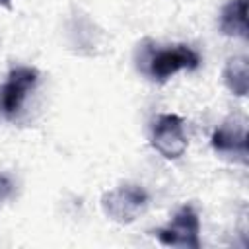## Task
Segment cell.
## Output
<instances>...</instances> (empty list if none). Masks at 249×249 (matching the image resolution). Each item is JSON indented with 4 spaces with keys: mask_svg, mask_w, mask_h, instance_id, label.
<instances>
[{
    "mask_svg": "<svg viewBox=\"0 0 249 249\" xmlns=\"http://www.w3.org/2000/svg\"><path fill=\"white\" fill-rule=\"evenodd\" d=\"M148 45L150 47H146V43H142V47L138 49V53H140L138 70L144 72L150 80H154L158 84H165L177 72L195 70L200 64L198 53L195 49H191L189 45L179 43V45H169L163 49H160L152 41H148Z\"/></svg>",
    "mask_w": 249,
    "mask_h": 249,
    "instance_id": "cell-1",
    "label": "cell"
},
{
    "mask_svg": "<svg viewBox=\"0 0 249 249\" xmlns=\"http://www.w3.org/2000/svg\"><path fill=\"white\" fill-rule=\"evenodd\" d=\"M101 210L103 214L117 224H132L150 202V196L144 187L124 183L115 189H109L101 195Z\"/></svg>",
    "mask_w": 249,
    "mask_h": 249,
    "instance_id": "cell-2",
    "label": "cell"
},
{
    "mask_svg": "<svg viewBox=\"0 0 249 249\" xmlns=\"http://www.w3.org/2000/svg\"><path fill=\"white\" fill-rule=\"evenodd\" d=\"M150 146L165 160H179L189 146L185 123L175 113H160L150 126Z\"/></svg>",
    "mask_w": 249,
    "mask_h": 249,
    "instance_id": "cell-3",
    "label": "cell"
},
{
    "mask_svg": "<svg viewBox=\"0 0 249 249\" xmlns=\"http://www.w3.org/2000/svg\"><path fill=\"white\" fill-rule=\"evenodd\" d=\"M161 245L167 247H183V249H198L200 247V220L196 210L191 204L181 206L173 218L152 231Z\"/></svg>",
    "mask_w": 249,
    "mask_h": 249,
    "instance_id": "cell-4",
    "label": "cell"
},
{
    "mask_svg": "<svg viewBox=\"0 0 249 249\" xmlns=\"http://www.w3.org/2000/svg\"><path fill=\"white\" fill-rule=\"evenodd\" d=\"M37 80H39V72L35 68L14 66L0 88V111L6 117H14L21 109L27 93L35 88Z\"/></svg>",
    "mask_w": 249,
    "mask_h": 249,
    "instance_id": "cell-5",
    "label": "cell"
},
{
    "mask_svg": "<svg viewBox=\"0 0 249 249\" xmlns=\"http://www.w3.org/2000/svg\"><path fill=\"white\" fill-rule=\"evenodd\" d=\"M210 146L216 154L247 163V126L239 119L224 121L210 136Z\"/></svg>",
    "mask_w": 249,
    "mask_h": 249,
    "instance_id": "cell-6",
    "label": "cell"
},
{
    "mask_svg": "<svg viewBox=\"0 0 249 249\" xmlns=\"http://www.w3.org/2000/svg\"><path fill=\"white\" fill-rule=\"evenodd\" d=\"M218 27L226 37L247 39V0H226L220 8Z\"/></svg>",
    "mask_w": 249,
    "mask_h": 249,
    "instance_id": "cell-7",
    "label": "cell"
},
{
    "mask_svg": "<svg viewBox=\"0 0 249 249\" xmlns=\"http://www.w3.org/2000/svg\"><path fill=\"white\" fill-rule=\"evenodd\" d=\"M224 86L230 93L237 97H245L249 91V62L245 56H231L226 60L222 70Z\"/></svg>",
    "mask_w": 249,
    "mask_h": 249,
    "instance_id": "cell-8",
    "label": "cell"
},
{
    "mask_svg": "<svg viewBox=\"0 0 249 249\" xmlns=\"http://www.w3.org/2000/svg\"><path fill=\"white\" fill-rule=\"evenodd\" d=\"M10 4H12V0H0V6H4V8H10Z\"/></svg>",
    "mask_w": 249,
    "mask_h": 249,
    "instance_id": "cell-9",
    "label": "cell"
}]
</instances>
